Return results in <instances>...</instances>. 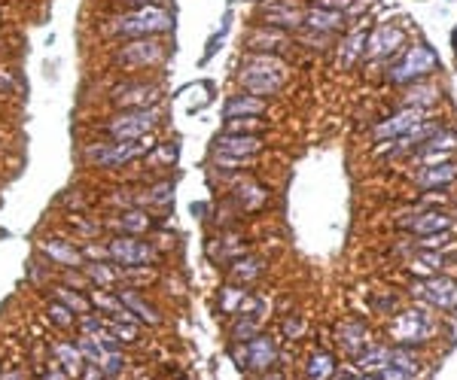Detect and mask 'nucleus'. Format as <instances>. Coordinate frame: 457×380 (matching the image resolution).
Returning <instances> with one entry per match:
<instances>
[{
	"instance_id": "f257e3e1",
	"label": "nucleus",
	"mask_w": 457,
	"mask_h": 380,
	"mask_svg": "<svg viewBox=\"0 0 457 380\" xmlns=\"http://www.w3.org/2000/svg\"><path fill=\"white\" fill-rule=\"evenodd\" d=\"M283 79H287V71L278 58H268V55H250L244 61L241 71V83L250 95H274L281 91Z\"/></svg>"
},
{
	"instance_id": "f03ea898",
	"label": "nucleus",
	"mask_w": 457,
	"mask_h": 380,
	"mask_svg": "<svg viewBox=\"0 0 457 380\" xmlns=\"http://www.w3.org/2000/svg\"><path fill=\"white\" fill-rule=\"evenodd\" d=\"M436 332V319H433L424 307H411L403 310L393 322H391V338L399 341L403 347H411V344H424L433 338Z\"/></svg>"
},
{
	"instance_id": "7ed1b4c3",
	"label": "nucleus",
	"mask_w": 457,
	"mask_h": 380,
	"mask_svg": "<svg viewBox=\"0 0 457 380\" xmlns=\"http://www.w3.org/2000/svg\"><path fill=\"white\" fill-rule=\"evenodd\" d=\"M433 67H436V52L427 46H408L403 61L387 71V79L391 83H418L421 76L433 73Z\"/></svg>"
},
{
	"instance_id": "20e7f679",
	"label": "nucleus",
	"mask_w": 457,
	"mask_h": 380,
	"mask_svg": "<svg viewBox=\"0 0 457 380\" xmlns=\"http://www.w3.org/2000/svg\"><path fill=\"white\" fill-rule=\"evenodd\" d=\"M150 149V140H116V143H101V146H89L86 149V161L98 168H116V165H125L137 155H144Z\"/></svg>"
},
{
	"instance_id": "39448f33",
	"label": "nucleus",
	"mask_w": 457,
	"mask_h": 380,
	"mask_svg": "<svg viewBox=\"0 0 457 380\" xmlns=\"http://www.w3.org/2000/svg\"><path fill=\"white\" fill-rule=\"evenodd\" d=\"M159 122V110H125L107 122V134L113 140H141V137Z\"/></svg>"
},
{
	"instance_id": "423d86ee",
	"label": "nucleus",
	"mask_w": 457,
	"mask_h": 380,
	"mask_svg": "<svg viewBox=\"0 0 457 380\" xmlns=\"http://www.w3.org/2000/svg\"><path fill=\"white\" fill-rule=\"evenodd\" d=\"M168 28H171V13H165L159 6H141L129 16H122L116 25L119 34H159Z\"/></svg>"
},
{
	"instance_id": "0eeeda50",
	"label": "nucleus",
	"mask_w": 457,
	"mask_h": 380,
	"mask_svg": "<svg viewBox=\"0 0 457 380\" xmlns=\"http://www.w3.org/2000/svg\"><path fill=\"white\" fill-rule=\"evenodd\" d=\"M107 256L116 265H125V268H146V262H153L156 252H153L150 244H144V240L116 237V240H110Z\"/></svg>"
},
{
	"instance_id": "6e6552de",
	"label": "nucleus",
	"mask_w": 457,
	"mask_h": 380,
	"mask_svg": "<svg viewBox=\"0 0 457 380\" xmlns=\"http://www.w3.org/2000/svg\"><path fill=\"white\" fill-rule=\"evenodd\" d=\"M411 292H418L427 304L439 310H457V283L448 277H430L424 283L411 286Z\"/></svg>"
},
{
	"instance_id": "1a4fd4ad",
	"label": "nucleus",
	"mask_w": 457,
	"mask_h": 380,
	"mask_svg": "<svg viewBox=\"0 0 457 380\" xmlns=\"http://www.w3.org/2000/svg\"><path fill=\"white\" fill-rule=\"evenodd\" d=\"M403 40H406V34L399 28L381 25L369 40H366V55H369V58H384V55L396 52L399 46H403Z\"/></svg>"
},
{
	"instance_id": "9d476101",
	"label": "nucleus",
	"mask_w": 457,
	"mask_h": 380,
	"mask_svg": "<svg viewBox=\"0 0 457 380\" xmlns=\"http://www.w3.org/2000/svg\"><path fill=\"white\" fill-rule=\"evenodd\" d=\"M110 98L116 101V103H122L125 110H141L150 101H156V88L146 86V83H125L119 88H113Z\"/></svg>"
},
{
	"instance_id": "9b49d317",
	"label": "nucleus",
	"mask_w": 457,
	"mask_h": 380,
	"mask_svg": "<svg viewBox=\"0 0 457 380\" xmlns=\"http://www.w3.org/2000/svg\"><path fill=\"white\" fill-rule=\"evenodd\" d=\"M421 116H424V110H418V107H406L403 113H396L393 119H387L381 122L378 128H375V137H399V134H408L411 128H418L421 125Z\"/></svg>"
},
{
	"instance_id": "f8f14e48",
	"label": "nucleus",
	"mask_w": 457,
	"mask_h": 380,
	"mask_svg": "<svg viewBox=\"0 0 457 380\" xmlns=\"http://www.w3.org/2000/svg\"><path fill=\"white\" fill-rule=\"evenodd\" d=\"M162 58V46L153 43V40H137V43H129L125 49L119 52V61L129 64V67H144V64H153Z\"/></svg>"
},
{
	"instance_id": "ddd939ff",
	"label": "nucleus",
	"mask_w": 457,
	"mask_h": 380,
	"mask_svg": "<svg viewBox=\"0 0 457 380\" xmlns=\"http://www.w3.org/2000/svg\"><path fill=\"white\" fill-rule=\"evenodd\" d=\"M274 359H278V350H274V341L268 335L250 338V344H247V362L244 365L256 368V371H268V368L274 365Z\"/></svg>"
},
{
	"instance_id": "4468645a",
	"label": "nucleus",
	"mask_w": 457,
	"mask_h": 380,
	"mask_svg": "<svg viewBox=\"0 0 457 380\" xmlns=\"http://www.w3.org/2000/svg\"><path fill=\"white\" fill-rule=\"evenodd\" d=\"M262 149V140L253 134H226L216 140V153L223 155H232V158H244V155H253Z\"/></svg>"
},
{
	"instance_id": "2eb2a0df",
	"label": "nucleus",
	"mask_w": 457,
	"mask_h": 380,
	"mask_svg": "<svg viewBox=\"0 0 457 380\" xmlns=\"http://www.w3.org/2000/svg\"><path fill=\"white\" fill-rule=\"evenodd\" d=\"M52 353H55V362H61V371L67 377H79L86 368V359L83 353H79V347L74 341H55L52 344Z\"/></svg>"
},
{
	"instance_id": "dca6fc26",
	"label": "nucleus",
	"mask_w": 457,
	"mask_h": 380,
	"mask_svg": "<svg viewBox=\"0 0 457 380\" xmlns=\"http://www.w3.org/2000/svg\"><path fill=\"white\" fill-rule=\"evenodd\" d=\"M46 250V256H49L55 265H64V268H79V265H86L83 262V252H79L74 244H67V240H46L43 244Z\"/></svg>"
},
{
	"instance_id": "f3484780",
	"label": "nucleus",
	"mask_w": 457,
	"mask_h": 380,
	"mask_svg": "<svg viewBox=\"0 0 457 380\" xmlns=\"http://www.w3.org/2000/svg\"><path fill=\"white\" fill-rule=\"evenodd\" d=\"M406 228H411V232H418V235H439V232H448L451 228V220L445 213H421L418 220H408L403 222Z\"/></svg>"
},
{
	"instance_id": "a211bd4d",
	"label": "nucleus",
	"mask_w": 457,
	"mask_h": 380,
	"mask_svg": "<svg viewBox=\"0 0 457 380\" xmlns=\"http://www.w3.org/2000/svg\"><path fill=\"white\" fill-rule=\"evenodd\" d=\"M266 110L262 98H253V95H241V98H232L226 103V119H238V116H259Z\"/></svg>"
},
{
	"instance_id": "6ab92c4d",
	"label": "nucleus",
	"mask_w": 457,
	"mask_h": 380,
	"mask_svg": "<svg viewBox=\"0 0 457 380\" xmlns=\"http://www.w3.org/2000/svg\"><path fill=\"white\" fill-rule=\"evenodd\" d=\"M119 302H122L125 307H129V310H134V314L141 317V319H146L150 326H156V322H162V317L156 314V307H153V304H146L144 298L137 295L134 289H122V292H119Z\"/></svg>"
},
{
	"instance_id": "aec40b11",
	"label": "nucleus",
	"mask_w": 457,
	"mask_h": 380,
	"mask_svg": "<svg viewBox=\"0 0 457 380\" xmlns=\"http://www.w3.org/2000/svg\"><path fill=\"white\" fill-rule=\"evenodd\" d=\"M439 101V88L436 86H427V83H415L408 88V95H406V107H418V110H427L433 107V103Z\"/></svg>"
},
{
	"instance_id": "412c9836",
	"label": "nucleus",
	"mask_w": 457,
	"mask_h": 380,
	"mask_svg": "<svg viewBox=\"0 0 457 380\" xmlns=\"http://www.w3.org/2000/svg\"><path fill=\"white\" fill-rule=\"evenodd\" d=\"M305 25L314 31H336L345 25V16L336 13V9H311V13L305 16Z\"/></svg>"
},
{
	"instance_id": "4be33fe9",
	"label": "nucleus",
	"mask_w": 457,
	"mask_h": 380,
	"mask_svg": "<svg viewBox=\"0 0 457 380\" xmlns=\"http://www.w3.org/2000/svg\"><path fill=\"white\" fill-rule=\"evenodd\" d=\"M366 338H369V332H366V326L363 322H345V326L338 329V341H341V347H345L348 353H357L363 344H366Z\"/></svg>"
},
{
	"instance_id": "5701e85b",
	"label": "nucleus",
	"mask_w": 457,
	"mask_h": 380,
	"mask_svg": "<svg viewBox=\"0 0 457 380\" xmlns=\"http://www.w3.org/2000/svg\"><path fill=\"white\" fill-rule=\"evenodd\" d=\"M457 177V168L451 161H442V165H427L424 174H421V186H445V183H451Z\"/></svg>"
},
{
	"instance_id": "b1692460",
	"label": "nucleus",
	"mask_w": 457,
	"mask_h": 380,
	"mask_svg": "<svg viewBox=\"0 0 457 380\" xmlns=\"http://www.w3.org/2000/svg\"><path fill=\"white\" fill-rule=\"evenodd\" d=\"M391 347L387 344H378V347H369L366 353H360V368L363 371H372V374H378L384 365H391Z\"/></svg>"
},
{
	"instance_id": "393cba45",
	"label": "nucleus",
	"mask_w": 457,
	"mask_h": 380,
	"mask_svg": "<svg viewBox=\"0 0 457 380\" xmlns=\"http://www.w3.org/2000/svg\"><path fill=\"white\" fill-rule=\"evenodd\" d=\"M266 19H268V25H283V28L305 25V16L296 13L293 6H266Z\"/></svg>"
},
{
	"instance_id": "a878e982",
	"label": "nucleus",
	"mask_w": 457,
	"mask_h": 380,
	"mask_svg": "<svg viewBox=\"0 0 457 380\" xmlns=\"http://www.w3.org/2000/svg\"><path fill=\"white\" fill-rule=\"evenodd\" d=\"M360 52H366V34H351V37L341 43V67H351V64H357L360 58Z\"/></svg>"
},
{
	"instance_id": "bb28decb",
	"label": "nucleus",
	"mask_w": 457,
	"mask_h": 380,
	"mask_svg": "<svg viewBox=\"0 0 457 380\" xmlns=\"http://www.w3.org/2000/svg\"><path fill=\"white\" fill-rule=\"evenodd\" d=\"M86 268V280L89 283H98V289H107V286L116 283L119 274L110 268V265H83Z\"/></svg>"
},
{
	"instance_id": "cd10ccee",
	"label": "nucleus",
	"mask_w": 457,
	"mask_h": 380,
	"mask_svg": "<svg viewBox=\"0 0 457 380\" xmlns=\"http://www.w3.org/2000/svg\"><path fill=\"white\" fill-rule=\"evenodd\" d=\"M336 371V362L333 356L326 353H317L311 362H308V380H329V374Z\"/></svg>"
},
{
	"instance_id": "c85d7f7f",
	"label": "nucleus",
	"mask_w": 457,
	"mask_h": 380,
	"mask_svg": "<svg viewBox=\"0 0 457 380\" xmlns=\"http://www.w3.org/2000/svg\"><path fill=\"white\" fill-rule=\"evenodd\" d=\"M262 274V262L259 259H241V262H235V268H232V277L235 280H253Z\"/></svg>"
},
{
	"instance_id": "c756f323",
	"label": "nucleus",
	"mask_w": 457,
	"mask_h": 380,
	"mask_svg": "<svg viewBox=\"0 0 457 380\" xmlns=\"http://www.w3.org/2000/svg\"><path fill=\"white\" fill-rule=\"evenodd\" d=\"M244 302H247V292H244V289H232V286H228V289L223 292L220 307L226 310V314H241Z\"/></svg>"
},
{
	"instance_id": "7c9ffc66",
	"label": "nucleus",
	"mask_w": 457,
	"mask_h": 380,
	"mask_svg": "<svg viewBox=\"0 0 457 380\" xmlns=\"http://www.w3.org/2000/svg\"><path fill=\"white\" fill-rule=\"evenodd\" d=\"M119 225L125 228V232H146V228H150V216L141 213V210H129V213H122Z\"/></svg>"
},
{
	"instance_id": "2f4dec72",
	"label": "nucleus",
	"mask_w": 457,
	"mask_h": 380,
	"mask_svg": "<svg viewBox=\"0 0 457 380\" xmlns=\"http://www.w3.org/2000/svg\"><path fill=\"white\" fill-rule=\"evenodd\" d=\"M98 368H101V371H104L110 380H116V377L125 371V356H122L119 350H116V353H107V356H104V362H101Z\"/></svg>"
},
{
	"instance_id": "473e14b6",
	"label": "nucleus",
	"mask_w": 457,
	"mask_h": 380,
	"mask_svg": "<svg viewBox=\"0 0 457 380\" xmlns=\"http://www.w3.org/2000/svg\"><path fill=\"white\" fill-rule=\"evenodd\" d=\"M256 329H259V317H244V319H238V326L232 329V341H250L256 335Z\"/></svg>"
},
{
	"instance_id": "72a5a7b5",
	"label": "nucleus",
	"mask_w": 457,
	"mask_h": 380,
	"mask_svg": "<svg viewBox=\"0 0 457 380\" xmlns=\"http://www.w3.org/2000/svg\"><path fill=\"white\" fill-rule=\"evenodd\" d=\"M107 329V322H104V317H95V314H83L79 317V332H83V335H101V332Z\"/></svg>"
},
{
	"instance_id": "f704fd0d",
	"label": "nucleus",
	"mask_w": 457,
	"mask_h": 380,
	"mask_svg": "<svg viewBox=\"0 0 457 380\" xmlns=\"http://www.w3.org/2000/svg\"><path fill=\"white\" fill-rule=\"evenodd\" d=\"M49 319L55 322L59 329H74V314H71V307H64V304H49Z\"/></svg>"
},
{
	"instance_id": "c9c22d12",
	"label": "nucleus",
	"mask_w": 457,
	"mask_h": 380,
	"mask_svg": "<svg viewBox=\"0 0 457 380\" xmlns=\"http://www.w3.org/2000/svg\"><path fill=\"white\" fill-rule=\"evenodd\" d=\"M59 302H61L64 307L76 310L79 317H83V314H89V302H86V298H79V295H71L67 289H59Z\"/></svg>"
},
{
	"instance_id": "e433bc0d",
	"label": "nucleus",
	"mask_w": 457,
	"mask_h": 380,
	"mask_svg": "<svg viewBox=\"0 0 457 380\" xmlns=\"http://www.w3.org/2000/svg\"><path fill=\"white\" fill-rule=\"evenodd\" d=\"M445 265V259H442V252L439 250H424L418 256V268H427V271H439Z\"/></svg>"
},
{
	"instance_id": "4c0bfd02",
	"label": "nucleus",
	"mask_w": 457,
	"mask_h": 380,
	"mask_svg": "<svg viewBox=\"0 0 457 380\" xmlns=\"http://www.w3.org/2000/svg\"><path fill=\"white\" fill-rule=\"evenodd\" d=\"M107 332H113V335L119 338V344H122V341H134V338H137V326H134V322H125V326H122L119 319H116V322H107Z\"/></svg>"
},
{
	"instance_id": "58836bf2",
	"label": "nucleus",
	"mask_w": 457,
	"mask_h": 380,
	"mask_svg": "<svg viewBox=\"0 0 457 380\" xmlns=\"http://www.w3.org/2000/svg\"><path fill=\"white\" fill-rule=\"evenodd\" d=\"M375 377L378 380H415V374H408V371H403V368H396V365H384Z\"/></svg>"
},
{
	"instance_id": "ea45409f",
	"label": "nucleus",
	"mask_w": 457,
	"mask_h": 380,
	"mask_svg": "<svg viewBox=\"0 0 457 380\" xmlns=\"http://www.w3.org/2000/svg\"><path fill=\"white\" fill-rule=\"evenodd\" d=\"M150 201H156V204H168V201H171V186H168V183H162V186L153 189Z\"/></svg>"
},
{
	"instance_id": "a19ab883",
	"label": "nucleus",
	"mask_w": 457,
	"mask_h": 380,
	"mask_svg": "<svg viewBox=\"0 0 457 380\" xmlns=\"http://www.w3.org/2000/svg\"><path fill=\"white\" fill-rule=\"evenodd\" d=\"M79 380H107V374L101 371L98 365H86V368H83V374H79Z\"/></svg>"
},
{
	"instance_id": "79ce46f5",
	"label": "nucleus",
	"mask_w": 457,
	"mask_h": 380,
	"mask_svg": "<svg viewBox=\"0 0 457 380\" xmlns=\"http://www.w3.org/2000/svg\"><path fill=\"white\" fill-rule=\"evenodd\" d=\"M351 4H353V0H317L320 9H336V13H338V6L345 9V6H351Z\"/></svg>"
},
{
	"instance_id": "37998d69",
	"label": "nucleus",
	"mask_w": 457,
	"mask_h": 380,
	"mask_svg": "<svg viewBox=\"0 0 457 380\" xmlns=\"http://www.w3.org/2000/svg\"><path fill=\"white\" fill-rule=\"evenodd\" d=\"M305 326H302V319H287V322H283V335H299V332H302Z\"/></svg>"
},
{
	"instance_id": "c03bdc74",
	"label": "nucleus",
	"mask_w": 457,
	"mask_h": 380,
	"mask_svg": "<svg viewBox=\"0 0 457 380\" xmlns=\"http://www.w3.org/2000/svg\"><path fill=\"white\" fill-rule=\"evenodd\" d=\"M40 380H67V374L61 371V368H52V371H46Z\"/></svg>"
},
{
	"instance_id": "a18cd8bd",
	"label": "nucleus",
	"mask_w": 457,
	"mask_h": 380,
	"mask_svg": "<svg viewBox=\"0 0 457 380\" xmlns=\"http://www.w3.org/2000/svg\"><path fill=\"white\" fill-rule=\"evenodd\" d=\"M0 380H25V374H21V371H0Z\"/></svg>"
},
{
	"instance_id": "49530a36",
	"label": "nucleus",
	"mask_w": 457,
	"mask_h": 380,
	"mask_svg": "<svg viewBox=\"0 0 457 380\" xmlns=\"http://www.w3.org/2000/svg\"><path fill=\"white\" fill-rule=\"evenodd\" d=\"M262 380H283V374H268V377H262Z\"/></svg>"
},
{
	"instance_id": "de8ad7c7",
	"label": "nucleus",
	"mask_w": 457,
	"mask_h": 380,
	"mask_svg": "<svg viewBox=\"0 0 457 380\" xmlns=\"http://www.w3.org/2000/svg\"><path fill=\"white\" fill-rule=\"evenodd\" d=\"M338 380H348V377H345V374H341V377H338Z\"/></svg>"
},
{
	"instance_id": "09e8293b",
	"label": "nucleus",
	"mask_w": 457,
	"mask_h": 380,
	"mask_svg": "<svg viewBox=\"0 0 457 380\" xmlns=\"http://www.w3.org/2000/svg\"><path fill=\"white\" fill-rule=\"evenodd\" d=\"M0 371H4V368H0Z\"/></svg>"
}]
</instances>
